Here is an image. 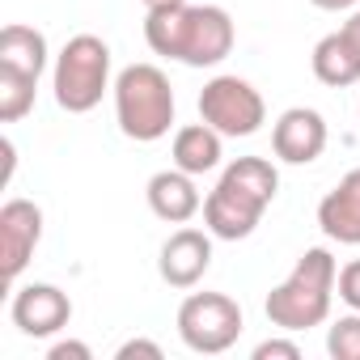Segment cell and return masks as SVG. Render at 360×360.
Wrapping results in <instances>:
<instances>
[{"label":"cell","mask_w":360,"mask_h":360,"mask_svg":"<svg viewBox=\"0 0 360 360\" xmlns=\"http://www.w3.org/2000/svg\"><path fill=\"white\" fill-rule=\"evenodd\" d=\"M144 43L153 56L178 60L187 68H217L233 51L238 30L221 5H187V0H178V5L148 9Z\"/></svg>","instance_id":"1"},{"label":"cell","mask_w":360,"mask_h":360,"mask_svg":"<svg viewBox=\"0 0 360 360\" xmlns=\"http://www.w3.org/2000/svg\"><path fill=\"white\" fill-rule=\"evenodd\" d=\"M280 191V169L267 157H238L221 169L204 200V229L221 242H242L259 229L263 212Z\"/></svg>","instance_id":"2"},{"label":"cell","mask_w":360,"mask_h":360,"mask_svg":"<svg viewBox=\"0 0 360 360\" xmlns=\"http://www.w3.org/2000/svg\"><path fill=\"white\" fill-rule=\"evenodd\" d=\"M339 288V263L326 246H314L297 259V267L267 292V322L280 330H309L330 318V301Z\"/></svg>","instance_id":"3"},{"label":"cell","mask_w":360,"mask_h":360,"mask_svg":"<svg viewBox=\"0 0 360 360\" xmlns=\"http://www.w3.org/2000/svg\"><path fill=\"white\" fill-rule=\"evenodd\" d=\"M115 119L136 144H153L174 127V89L157 64H127L115 77Z\"/></svg>","instance_id":"4"},{"label":"cell","mask_w":360,"mask_h":360,"mask_svg":"<svg viewBox=\"0 0 360 360\" xmlns=\"http://www.w3.org/2000/svg\"><path fill=\"white\" fill-rule=\"evenodd\" d=\"M51 89L60 110L68 115H89L106 89H115L110 81V47L98 34H72L64 43V51L56 56L51 68Z\"/></svg>","instance_id":"5"},{"label":"cell","mask_w":360,"mask_h":360,"mask_svg":"<svg viewBox=\"0 0 360 360\" xmlns=\"http://www.w3.org/2000/svg\"><path fill=\"white\" fill-rule=\"evenodd\" d=\"M242 305L229 292H191L178 305V339L200 356H221L242 335Z\"/></svg>","instance_id":"6"},{"label":"cell","mask_w":360,"mask_h":360,"mask_svg":"<svg viewBox=\"0 0 360 360\" xmlns=\"http://www.w3.org/2000/svg\"><path fill=\"white\" fill-rule=\"evenodd\" d=\"M200 119L229 140H246L267 123V102L246 77H212L200 89Z\"/></svg>","instance_id":"7"},{"label":"cell","mask_w":360,"mask_h":360,"mask_svg":"<svg viewBox=\"0 0 360 360\" xmlns=\"http://www.w3.org/2000/svg\"><path fill=\"white\" fill-rule=\"evenodd\" d=\"M39 242H43V208L34 200H9L0 208V271H5V284H18Z\"/></svg>","instance_id":"8"},{"label":"cell","mask_w":360,"mask_h":360,"mask_svg":"<svg viewBox=\"0 0 360 360\" xmlns=\"http://www.w3.org/2000/svg\"><path fill=\"white\" fill-rule=\"evenodd\" d=\"M9 318L30 339H51L72 322V301L56 284H22L9 301Z\"/></svg>","instance_id":"9"},{"label":"cell","mask_w":360,"mask_h":360,"mask_svg":"<svg viewBox=\"0 0 360 360\" xmlns=\"http://www.w3.org/2000/svg\"><path fill=\"white\" fill-rule=\"evenodd\" d=\"M212 267V233L208 229H178L165 238L157 271L169 288H195Z\"/></svg>","instance_id":"10"},{"label":"cell","mask_w":360,"mask_h":360,"mask_svg":"<svg viewBox=\"0 0 360 360\" xmlns=\"http://www.w3.org/2000/svg\"><path fill=\"white\" fill-rule=\"evenodd\" d=\"M326 148V119L314 106H288L271 127V153L288 165H309Z\"/></svg>","instance_id":"11"},{"label":"cell","mask_w":360,"mask_h":360,"mask_svg":"<svg viewBox=\"0 0 360 360\" xmlns=\"http://www.w3.org/2000/svg\"><path fill=\"white\" fill-rule=\"evenodd\" d=\"M144 195H148L153 217L165 221V225H187L195 212H204V195H200V187H195V174L178 169V165L153 174L148 187H144Z\"/></svg>","instance_id":"12"},{"label":"cell","mask_w":360,"mask_h":360,"mask_svg":"<svg viewBox=\"0 0 360 360\" xmlns=\"http://www.w3.org/2000/svg\"><path fill=\"white\" fill-rule=\"evenodd\" d=\"M318 229L339 246H360V165L347 169L318 204Z\"/></svg>","instance_id":"13"},{"label":"cell","mask_w":360,"mask_h":360,"mask_svg":"<svg viewBox=\"0 0 360 360\" xmlns=\"http://www.w3.org/2000/svg\"><path fill=\"white\" fill-rule=\"evenodd\" d=\"M221 131L212 127V123H187V127H178L174 131V144H169V157H174V165L178 169H187V174H208V169H217L221 165V157H225V148H221Z\"/></svg>","instance_id":"14"},{"label":"cell","mask_w":360,"mask_h":360,"mask_svg":"<svg viewBox=\"0 0 360 360\" xmlns=\"http://www.w3.org/2000/svg\"><path fill=\"white\" fill-rule=\"evenodd\" d=\"M309 64H314V77H318L322 85H330V89H347V85L360 81V51L352 47V39H347L343 30L318 39Z\"/></svg>","instance_id":"15"},{"label":"cell","mask_w":360,"mask_h":360,"mask_svg":"<svg viewBox=\"0 0 360 360\" xmlns=\"http://www.w3.org/2000/svg\"><path fill=\"white\" fill-rule=\"evenodd\" d=\"M47 34L34 30V26H22V22H9L0 30V64L5 68H18L26 77H43L47 72Z\"/></svg>","instance_id":"16"},{"label":"cell","mask_w":360,"mask_h":360,"mask_svg":"<svg viewBox=\"0 0 360 360\" xmlns=\"http://www.w3.org/2000/svg\"><path fill=\"white\" fill-rule=\"evenodd\" d=\"M34 94H39V77H26L18 68L0 64V123H18L34 110Z\"/></svg>","instance_id":"17"},{"label":"cell","mask_w":360,"mask_h":360,"mask_svg":"<svg viewBox=\"0 0 360 360\" xmlns=\"http://www.w3.org/2000/svg\"><path fill=\"white\" fill-rule=\"evenodd\" d=\"M326 352L335 360H360V309H352L347 318L330 322L326 330Z\"/></svg>","instance_id":"18"},{"label":"cell","mask_w":360,"mask_h":360,"mask_svg":"<svg viewBox=\"0 0 360 360\" xmlns=\"http://www.w3.org/2000/svg\"><path fill=\"white\" fill-rule=\"evenodd\" d=\"M339 301L347 309H360V259H352L347 267H339Z\"/></svg>","instance_id":"19"},{"label":"cell","mask_w":360,"mask_h":360,"mask_svg":"<svg viewBox=\"0 0 360 360\" xmlns=\"http://www.w3.org/2000/svg\"><path fill=\"white\" fill-rule=\"evenodd\" d=\"M255 360H301V347L292 339H263L255 347Z\"/></svg>","instance_id":"20"},{"label":"cell","mask_w":360,"mask_h":360,"mask_svg":"<svg viewBox=\"0 0 360 360\" xmlns=\"http://www.w3.org/2000/svg\"><path fill=\"white\" fill-rule=\"evenodd\" d=\"M47 360H94V347L81 339H56L47 347Z\"/></svg>","instance_id":"21"},{"label":"cell","mask_w":360,"mask_h":360,"mask_svg":"<svg viewBox=\"0 0 360 360\" xmlns=\"http://www.w3.org/2000/svg\"><path fill=\"white\" fill-rule=\"evenodd\" d=\"M136 356L161 360L165 352H161V343H153V339H127V343H119V352H115V360H136Z\"/></svg>","instance_id":"22"},{"label":"cell","mask_w":360,"mask_h":360,"mask_svg":"<svg viewBox=\"0 0 360 360\" xmlns=\"http://www.w3.org/2000/svg\"><path fill=\"white\" fill-rule=\"evenodd\" d=\"M314 9H322V13H352L360 0H309Z\"/></svg>","instance_id":"23"},{"label":"cell","mask_w":360,"mask_h":360,"mask_svg":"<svg viewBox=\"0 0 360 360\" xmlns=\"http://www.w3.org/2000/svg\"><path fill=\"white\" fill-rule=\"evenodd\" d=\"M339 30H343V34H347V39H352V47H356V51H360V9H352V13H347V22H343V26H339Z\"/></svg>","instance_id":"24"},{"label":"cell","mask_w":360,"mask_h":360,"mask_svg":"<svg viewBox=\"0 0 360 360\" xmlns=\"http://www.w3.org/2000/svg\"><path fill=\"white\" fill-rule=\"evenodd\" d=\"M161 5H178V0H144V9H161Z\"/></svg>","instance_id":"25"}]
</instances>
